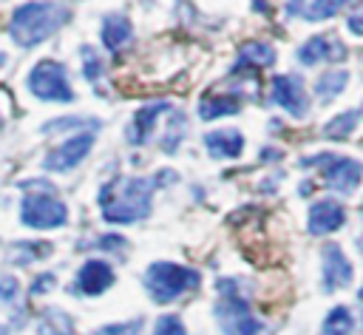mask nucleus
<instances>
[{"mask_svg": "<svg viewBox=\"0 0 363 335\" xmlns=\"http://www.w3.org/2000/svg\"><path fill=\"white\" fill-rule=\"evenodd\" d=\"M269 99L278 108H284L289 116H298V119L306 116V111H309L306 88H303L301 77H295V74H278V77H272V82H269Z\"/></svg>", "mask_w": 363, "mask_h": 335, "instance_id": "1a4fd4ad", "label": "nucleus"}, {"mask_svg": "<svg viewBox=\"0 0 363 335\" xmlns=\"http://www.w3.org/2000/svg\"><path fill=\"white\" fill-rule=\"evenodd\" d=\"M99 34H102V45L108 51H119L125 43H130L133 26H130V20L125 14H108L102 20V31Z\"/></svg>", "mask_w": 363, "mask_h": 335, "instance_id": "f3484780", "label": "nucleus"}, {"mask_svg": "<svg viewBox=\"0 0 363 335\" xmlns=\"http://www.w3.org/2000/svg\"><path fill=\"white\" fill-rule=\"evenodd\" d=\"M301 168H320L323 170V185L335 193H354L360 187L363 179V162L352 159V156H340V153H315L301 159Z\"/></svg>", "mask_w": 363, "mask_h": 335, "instance_id": "39448f33", "label": "nucleus"}, {"mask_svg": "<svg viewBox=\"0 0 363 335\" xmlns=\"http://www.w3.org/2000/svg\"><path fill=\"white\" fill-rule=\"evenodd\" d=\"M51 287H54V275H51V273H43V275H37V278H34L31 292H34V295H43V292H48Z\"/></svg>", "mask_w": 363, "mask_h": 335, "instance_id": "7c9ffc66", "label": "nucleus"}, {"mask_svg": "<svg viewBox=\"0 0 363 335\" xmlns=\"http://www.w3.org/2000/svg\"><path fill=\"white\" fill-rule=\"evenodd\" d=\"M145 326L142 318H130V321H119V324H105L99 329H94L91 335H139Z\"/></svg>", "mask_w": 363, "mask_h": 335, "instance_id": "393cba45", "label": "nucleus"}, {"mask_svg": "<svg viewBox=\"0 0 363 335\" xmlns=\"http://www.w3.org/2000/svg\"><path fill=\"white\" fill-rule=\"evenodd\" d=\"M303 11V0H286V14H301Z\"/></svg>", "mask_w": 363, "mask_h": 335, "instance_id": "473e14b6", "label": "nucleus"}, {"mask_svg": "<svg viewBox=\"0 0 363 335\" xmlns=\"http://www.w3.org/2000/svg\"><path fill=\"white\" fill-rule=\"evenodd\" d=\"M153 182L145 176H128L113 179L99 190V207L102 219L111 224H133L150 216V199H153Z\"/></svg>", "mask_w": 363, "mask_h": 335, "instance_id": "f257e3e1", "label": "nucleus"}, {"mask_svg": "<svg viewBox=\"0 0 363 335\" xmlns=\"http://www.w3.org/2000/svg\"><path fill=\"white\" fill-rule=\"evenodd\" d=\"M349 14H346V28L354 37H363V0H349Z\"/></svg>", "mask_w": 363, "mask_h": 335, "instance_id": "cd10ccee", "label": "nucleus"}, {"mask_svg": "<svg viewBox=\"0 0 363 335\" xmlns=\"http://www.w3.org/2000/svg\"><path fill=\"white\" fill-rule=\"evenodd\" d=\"M238 108H241V102L233 94H207L199 102V116L201 119H218V116L238 114Z\"/></svg>", "mask_w": 363, "mask_h": 335, "instance_id": "a211bd4d", "label": "nucleus"}, {"mask_svg": "<svg viewBox=\"0 0 363 335\" xmlns=\"http://www.w3.org/2000/svg\"><path fill=\"white\" fill-rule=\"evenodd\" d=\"M26 88L43 99V102H71L74 91H71V79L62 62L57 60H40L28 77H26Z\"/></svg>", "mask_w": 363, "mask_h": 335, "instance_id": "0eeeda50", "label": "nucleus"}, {"mask_svg": "<svg viewBox=\"0 0 363 335\" xmlns=\"http://www.w3.org/2000/svg\"><path fill=\"white\" fill-rule=\"evenodd\" d=\"M68 20V9L57 0H28L11 11L9 37L20 48H34Z\"/></svg>", "mask_w": 363, "mask_h": 335, "instance_id": "f03ea898", "label": "nucleus"}, {"mask_svg": "<svg viewBox=\"0 0 363 335\" xmlns=\"http://www.w3.org/2000/svg\"><path fill=\"white\" fill-rule=\"evenodd\" d=\"M320 258H323V290L326 292H335V290H343L352 284L354 270H352V261L346 258V253L340 250V244L329 241L323 247Z\"/></svg>", "mask_w": 363, "mask_h": 335, "instance_id": "9b49d317", "label": "nucleus"}, {"mask_svg": "<svg viewBox=\"0 0 363 335\" xmlns=\"http://www.w3.org/2000/svg\"><path fill=\"white\" fill-rule=\"evenodd\" d=\"M184 128H187L184 114H173L170 122H167V128H164V136H162V142H159L164 153H173V150L182 145V139H184Z\"/></svg>", "mask_w": 363, "mask_h": 335, "instance_id": "b1692460", "label": "nucleus"}, {"mask_svg": "<svg viewBox=\"0 0 363 335\" xmlns=\"http://www.w3.org/2000/svg\"><path fill=\"white\" fill-rule=\"evenodd\" d=\"M125 244H128V241H125L122 236H102V238H99V247H102V250H108V253L122 250Z\"/></svg>", "mask_w": 363, "mask_h": 335, "instance_id": "2f4dec72", "label": "nucleus"}, {"mask_svg": "<svg viewBox=\"0 0 363 335\" xmlns=\"http://www.w3.org/2000/svg\"><path fill=\"white\" fill-rule=\"evenodd\" d=\"M20 292V281L14 275H0V301L3 304H11Z\"/></svg>", "mask_w": 363, "mask_h": 335, "instance_id": "c756f323", "label": "nucleus"}, {"mask_svg": "<svg viewBox=\"0 0 363 335\" xmlns=\"http://www.w3.org/2000/svg\"><path fill=\"white\" fill-rule=\"evenodd\" d=\"M99 128V119H91V116H60L54 122H45L43 131L45 133H57V131H71V133H82V131H96Z\"/></svg>", "mask_w": 363, "mask_h": 335, "instance_id": "4be33fe9", "label": "nucleus"}, {"mask_svg": "<svg viewBox=\"0 0 363 335\" xmlns=\"http://www.w3.org/2000/svg\"><path fill=\"white\" fill-rule=\"evenodd\" d=\"M346 57V45L337 37L329 34H318L309 37L301 48H298V62L301 65H318V62H337Z\"/></svg>", "mask_w": 363, "mask_h": 335, "instance_id": "ddd939ff", "label": "nucleus"}, {"mask_svg": "<svg viewBox=\"0 0 363 335\" xmlns=\"http://www.w3.org/2000/svg\"><path fill=\"white\" fill-rule=\"evenodd\" d=\"M20 221L34 230H57L68 224V204L54 190H26L20 202Z\"/></svg>", "mask_w": 363, "mask_h": 335, "instance_id": "423d86ee", "label": "nucleus"}, {"mask_svg": "<svg viewBox=\"0 0 363 335\" xmlns=\"http://www.w3.org/2000/svg\"><path fill=\"white\" fill-rule=\"evenodd\" d=\"M0 335H6V329H3V326H0Z\"/></svg>", "mask_w": 363, "mask_h": 335, "instance_id": "f704fd0d", "label": "nucleus"}, {"mask_svg": "<svg viewBox=\"0 0 363 335\" xmlns=\"http://www.w3.org/2000/svg\"><path fill=\"white\" fill-rule=\"evenodd\" d=\"M346 82H349V71H346V68H329V71H323V74L318 77V82H315V97H318L320 102H332V99H337V97L343 94Z\"/></svg>", "mask_w": 363, "mask_h": 335, "instance_id": "6ab92c4d", "label": "nucleus"}, {"mask_svg": "<svg viewBox=\"0 0 363 335\" xmlns=\"http://www.w3.org/2000/svg\"><path fill=\"white\" fill-rule=\"evenodd\" d=\"M153 335H187V329H184V321L179 315H159Z\"/></svg>", "mask_w": 363, "mask_h": 335, "instance_id": "bb28decb", "label": "nucleus"}, {"mask_svg": "<svg viewBox=\"0 0 363 335\" xmlns=\"http://www.w3.org/2000/svg\"><path fill=\"white\" fill-rule=\"evenodd\" d=\"M343 6H349V0H312L309 6H303V20H309V23H320V20H329V17H335Z\"/></svg>", "mask_w": 363, "mask_h": 335, "instance_id": "5701e85b", "label": "nucleus"}, {"mask_svg": "<svg viewBox=\"0 0 363 335\" xmlns=\"http://www.w3.org/2000/svg\"><path fill=\"white\" fill-rule=\"evenodd\" d=\"M113 267L102 258H88L79 273H77V281H74V292L77 295H102L111 284H113Z\"/></svg>", "mask_w": 363, "mask_h": 335, "instance_id": "f8f14e48", "label": "nucleus"}, {"mask_svg": "<svg viewBox=\"0 0 363 335\" xmlns=\"http://www.w3.org/2000/svg\"><path fill=\"white\" fill-rule=\"evenodd\" d=\"M323 335H352L354 332V318L349 307H335L323 318Z\"/></svg>", "mask_w": 363, "mask_h": 335, "instance_id": "412c9836", "label": "nucleus"}, {"mask_svg": "<svg viewBox=\"0 0 363 335\" xmlns=\"http://www.w3.org/2000/svg\"><path fill=\"white\" fill-rule=\"evenodd\" d=\"M357 244H360V253H363V236H360V241H357Z\"/></svg>", "mask_w": 363, "mask_h": 335, "instance_id": "72a5a7b5", "label": "nucleus"}, {"mask_svg": "<svg viewBox=\"0 0 363 335\" xmlns=\"http://www.w3.org/2000/svg\"><path fill=\"white\" fill-rule=\"evenodd\" d=\"M346 224V210L337 199H315L309 204V213H306V230L312 236H326V233H335Z\"/></svg>", "mask_w": 363, "mask_h": 335, "instance_id": "9d476101", "label": "nucleus"}, {"mask_svg": "<svg viewBox=\"0 0 363 335\" xmlns=\"http://www.w3.org/2000/svg\"><path fill=\"white\" fill-rule=\"evenodd\" d=\"M20 250L14 253V261H31V258H40V256H48L51 244H37V241H28V244H17Z\"/></svg>", "mask_w": 363, "mask_h": 335, "instance_id": "c85d7f7f", "label": "nucleus"}, {"mask_svg": "<svg viewBox=\"0 0 363 335\" xmlns=\"http://www.w3.org/2000/svg\"><path fill=\"white\" fill-rule=\"evenodd\" d=\"M275 62V48L264 40H250V43H241L238 48V60H235V68L233 71H244V68H267Z\"/></svg>", "mask_w": 363, "mask_h": 335, "instance_id": "dca6fc26", "label": "nucleus"}, {"mask_svg": "<svg viewBox=\"0 0 363 335\" xmlns=\"http://www.w3.org/2000/svg\"><path fill=\"white\" fill-rule=\"evenodd\" d=\"M204 148L213 159H238L244 150V136L235 128L227 131H207L204 133Z\"/></svg>", "mask_w": 363, "mask_h": 335, "instance_id": "2eb2a0df", "label": "nucleus"}, {"mask_svg": "<svg viewBox=\"0 0 363 335\" xmlns=\"http://www.w3.org/2000/svg\"><path fill=\"white\" fill-rule=\"evenodd\" d=\"M360 298H363V290H360Z\"/></svg>", "mask_w": 363, "mask_h": 335, "instance_id": "e433bc0d", "label": "nucleus"}, {"mask_svg": "<svg viewBox=\"0 0 363 335\" xmlns=\"http://www.w3.org/2000/svg\"><path fill=\"white\" fill-rule=\"evenodd\" d=\"M173 105L167 102V99H159V102H147V105H142L136 114H133V122H130V142L133 145H145L147 139H150V133H153V128H156V122H159V116L162 114H167Z\"/></svg>", "mask_w": 363, "mask_h": 335, "instance_id": "4468645a", "label": "nucleus"}, {"mask_svg": "<svg viewBox=\"0 0 363 335\" xmlns=\"http://www.w3.org/2000/svg\"><path fill=\"white\" fill-rule=\"evenodd\" d=\"M199 284H201L199 270L182 267V264H173V261H156L145 273V287H147V292L156 304H170L179 295L196 290Z\"/></svg>", "mask_w": 363, "mask_h": 335, "instance_id": "7ed1b4c3", "label": "nucleus"}, {"mask_svg": "<svg viewBox=\"0 0 363 335\" xmlns=\"http://www.w3.org/2000/svg\"><path fill=\"white\" fill-rule=\"evenodd\" d=\"M0 131H3V119H0Z\"/></svg>", "mask_w": 363, "mask_h": 335, "instance_id": "c9c22d12", "label": "nucleus"}, {"mask_svg": "<svg viewBox=\"0 0 363 335\" xmlns=\"http://www.w3.org/2000/svg\"><path fill=\"white\" fill-rule=\"evenodd\" d=\"M94 142H96L94 131L74 133V136H68L60 148H54V150L43 159V168H45V170H51V173H68V170H74L77 165H82V162H85V156L91 153Z\"/></svg>", "mask_w": 363, "mask_h": 335, "instance_id": "6e6552de", "label": "nucleus"}, {"mask_svg": "<svg viewBox=\"0 0 363 335\" xmlns=\"http://www.w3.org/2000/svg\"><path fill=\"white\" fill-rule=\"evenodd\" d=\"M102 71H105V65H102L99 54L94 48H82V74H85V79L88 82H99Z\"/></svg>", "mask_w": 363, "mask_h": 335, "instance_id": "a878e982", "label": "nucleus"}, {"mask_svg": "<svg viewBox=\"0 0 363 335\" xmlns=\"http://www.w3.org/2000/svg\"><path fill=\"white\" fill-rule=\"evenodd\" d=\"M235 281H218V290H221V301L216 304V318L224 329V335H267V326L261 318H255L250 312V304L244 295H238L235 290Z\"/></svg>", "mask_w": 363, "mask_h": 335, "instance_id": "20e7f679", "label": "nucleus"}, {"mask_svg": "<svg viewBox=\"0 0 363 335\" xmlns=\"http://www.w3.org/2000/svg\"><path fill=\"white\" fill-rule=\"evenodd\" d=\"M360 119H363V108L343 111V114L332 116V119L323 125V136H326V139H346V136L357 128V122H360Z\"/></svg>", "mask_w": 363, "mask_h": 335, "instance_id": "aec40b11", "label": "nucleus"}]
</instances>
